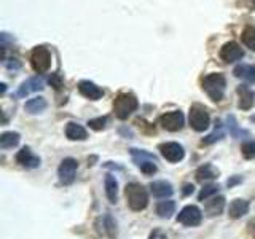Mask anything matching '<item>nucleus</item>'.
<instances>
[{
  "label": "nucleus",
  "instance_id": "1",
  "mask_svg": "<svg viewBox=\"0 0 255 239\" xmlns=\"http://www.w3.org/2000/svg\"><path fill=\"white\" fill-rule=\"evenodd\" d=\"M125 193H126L128 204H129V207L132 211H143L147 207L148 193L140 183H137V182L128 183L126 188H125Z\"/></svg>",
  "mask_w": 255,
  "mask_h": 239
},
{
  "label": "nucleus",
  "instance_id": "2",
  "mask_svg": "<svg viewBox=\"0 0 255 239\" xmlns=\"http://www.w3.org/2000/svg\"><path fill=\"white\" fill-rule=\"evenodd\" d=\"M225 86H227V80L222 74H209V75H206L203 80V90L215 102L223 99Z\"/></svg>",
  "mask_w": 255,
  "mask_h": 239
},
{
  "label": "nucleus",
  "instance_id": "3",
  "mask_svg": "<svg viewBox=\"0 0 255 239\" xmlns=\"http://www.w3.org/2000/svg\"><path fill=\"white\" fill-rule=\"evenodd\" d=\"M139 107L137 98L131 93H120L114 101V112L120 120H126Z\"/></svg>",
  "mask_w": 255,
  "mask_h": 239
},
{
  "label": "nucleus",
  "instance_id": "4",
  "mask_svg": "<svg viewBox=\"0 0 255 239\" xmlns=\"http://www.w3.org/2000/svg\"><path fill=\"white\" fill-rule=\"evenodd\" d=\"M30 64L37 74H45L51 66V54L45 46H35L30 53Z\"/></svg>",
  "mask_w": 255,
  "mask_h": 239
},
{
  "label": "nucleus",
  "instance_id": "5",
  "mask_svg": "<svg viewBox=\"0 0 255 239\" xmlns=\"http://www.w3.org/2000/svg\"><path fill=\"white\" fill-rule=\"evenodd\" d=\"M190 126L193 127L196 132L206 131L211 124V117L207 114V110L203 106H193L190 109V117H188Z\"/></svg>",
  "mask_w": 255,
  "mask_h": 239
},
{
  "label": "nucleus",
  "instance_id": "6",
  "mask_svg": "<svg viewBox=\"0 0 255 239\" xmlns=\"http://www.w3.org/2000/svg\"><path fill=\"white\" fill-rule=\"evenodd\" d=\"M131 155L134 156V161L135 164L139 166V169L143 172V174H153L156 172V164H155V156L151 153H147V151L143 150H137V148H132L131 150Z\"/></svg>",
  "mask_w": 255,
  "mask_h": 239
},
{
  "label": "nucleus",
  "instance_id": "7",
  "mask_svg": "<svg viewBox=\"0 0 255 239\" xmlns=\"http://www.w3.org/2000/svg\"><path fill=\"white\" fill-rule=\"evenodd\" d=\"M159 124H161V127L166 131L177 132L182 129L183 124H185V118H183V114L180 110L167 112V114L159 117Z\"/></svg>",
  "mask_w": 255,
  "mask_h": 239
},
{
  "label": "nucleus",
  "instance_id": "8",
  "mask_svg": "<svg viewBox=\"0 0 255 239\" xmlns=\"http://www.w3.org/2000/svg\"><path fill=\"white\" fill-rule=\"evenodd\" d=\"M77 169H78L77 159H74V158H64L62 159L61 164H59V169H58V175H59V180H61L62 185H70V183H74Z\"/></svg>",
  "mask_w": 255,
  "mask_h": 239
},
{
  "label": "nucleus",
  "instance_id": "9",
  "mask_svg": "<svg viewBox=\"0 0 255 239\" xmlns=\"http://www.w3.org/2000/svg\"><path fill=\"white\" fill-rule=\"evenodd\" d=\"M203 220V212L196 206H185L177 215V222L185 227H198Z\"/></svg>",
  "mask_w": 255,
  "mask_h": 239
},
{
  "label": "nucleus",
  "instance_id": "10",
  "mask_svg": "<svg viewBox=\"0 0 255 239\" xmlns=\"http://www.w3.org/2000/svg\"><path fill=\"white\" fill-rule=\"evenodd\" d=\"M159 151L164 159H167L169 163H179L185 156V150L177 142H166L159 145Z\"/></svg>",
  "mask_w": 255,
  "mask_h": 239
},
{
  "label": "nucleus",
  "instance_id": "11",
  "mask_svg": "<svg viewBox=\"0 0 255 239\" xmlns=\"http://www.w3.org/2000/svg\"><path fill=\"white\" fill-rule=\"evenodd\" d=\"M220 58L225 62H235V61H239L244 58V51L236 42H228L222 46Z\"/></svg>",
  "mask_w": 255,
  "mask_h": 239
},
{
  "label": "nucleus",
  "instance_id": "12",
  "mask_svg": "<svg viewBox=\"0 0 255 239\" xmlns=\"http://www.w3.org/2000/svg\"><path fill=\"white\" fill-rule=\"evenodd\" d=\"M78 91L90 101H98L104 96V91L101 90V88L96 83L90 82V80H82V82L78 83Z\"/></svg>",
  "mask_w": 255,
  "mask_h": 239
},
{
  "label": "nucleus",
  "instance_id": "13",
  "mask_svg": "<svg viewBox=\"0 0 255 239\" xmlns=\"http://www.w3.org/2000/svg\"><path fill=\"white\" fill-rule=\"evenodd\" d=\"M16 161L24 167H29V169H34V167L40 166V158L32 153L29 147H22L18 153H16Z\"/></svg>",
  "mask_w": 255,
  "mask_h": 239
},
{
  "label": "nucleus",
  "instance_id": "14",
  "mask_svg": "<svg viewBox=\"0 0 255 239\" xmlns=\"http://www.w3.org/2000/svg\"><path fill=\"white\" fill-rule=\"evenodd\" d=\"M150 191L155 198H169L174 193V188L169 182L166 180H156L150 183Z\"/></svg>",
  "mask_w": 255,
  "mask_h": 239
},
{
  "label": "nucleus",
  "instance_id": "15",
  "mask_svg": "<svg viewBox=\"0 0 255 239\" xmlns=\"http://www.w3.org/2000/svg\"><path fill=\"white\" fill-rule=\"evenodd\" d=\"M223 207H225V198L223 196H214L204 204V214L207 217H215V215L222 214Z\"/></svg>",
  "mask_w": 255,
  "mask_h": 239
},
{
  "label": "nucleus",
  "instance_id": "16",
  "mask_svg": "<svg viewBox=\"0 0 255 239\" xmlns=\"http://www.w3.org/2000/svg\"><path fill=\"white\" fill-rule=\"evenodd\" d=\"M43 90V82H42V78H29L27 82H24L21 86H19V90H18V96L19 98H26L27 94L30 93H35V91H42Z\"/></svg>",
  "mask_w": 255,
  "mask_h": 239
},
{
  "label": "nucleus",
  "instance_id": "17",
  "mask_svg": "<svg viewBox=\"0 0 255 239\" xmlns=\"http://www.w3.org/2000/svg\"><path fill=\"white\" fill-rule=\"evenodd\" d=\"M247 212H249V203H247L246 199H235V201H231L228 207L230 219H235V220L241 219Z\"/></svg>",
  "mask_w": 255,
  "mask_h": 239
},
{
  "label": "nucleus",
  "instance_id": "18",
  "mask_svg": "<svg viewBox=\"0 0 255 239\" xmlns=\"http://www.w3.org/2000/svg\"><path fill=\"white\" fill-rule=\"evenodd\" d=\"M233 74L235 77L243 78L247 83H255V66H251V64H239L235 67Z\"/></svg>",
  "mask_w": 255,
  "mask_h": 239
},
{
  "label": "nucleus",
  "instance_id": "19",
  "mask_svg": "<svg viewBox=\"0 0 255 239\" xmlns=\"http://www.w3.org/2000/svg\"><path fill=\"white\" fill-rule=\"evenodd\" d=\"M238 94H239V109L243 110H251L254 107V93L247 86H238Z\"/></svg>",
  "mask_w": 255,
  "mask_h": 239
},
{
  "label": "nucleus",
  "instance_id": "20",
  "mask_svg": "<svg viewBox=\"0 0 255 239\" xmlns=\"http://www.w3.org/2000/svg\"><path fill=\"white\" fill-rule=\"evenodd\" d=\"M66 135L70 140H86L88 132L83 126H80L77 123H69L66 126Z\"/></svg>",
  "mask_w": 255,
  "mask_h": 239
},
{
  "label": "nucleus",
  "instance_id": "21",
  "mask_svg": "<svg viewBox=\"0 0 255 239\" xmlns=\"http://www.w3.org/2000/svg\"><path fill=\"white\" fill-rule=\"evenodd\" d=\"M219 177V171L215 169L212 164H204L196 171V179L198 182H209Z\"/></svg>",
  "mask_w": 255,
  "mask_h": 239
},
{
  "label": "nucleus",
  "instance_id": "22",
  "mask_svg": "<svg viewBox=\"0 0 255 239\" xmlns=\"http://www.w3.org/2000/svg\"><path fill=\"white\" fill-rule=\"evenodd\" d=\"M106 195L110 203H117L118 199V182L112 174L106 175Z\"/></svg>",
  "mask_w": 255,
  "mask_h": 239
},
{
  "label": "nucleus",
  "instance_id": "23",
  "mask_svg": "<svg viewBox=\"0 0 255 239\" xmlns=\"http://www.w3.org/2000/svg\"><path fill=\"white\" fill-rule=\"evenodd\" d=\"M19 139H21V135L18 132H13V131L3 132L2 135H0V147H2L3 150L13 148L19 143Z\"/></svg>",
  "mask_w": 255,
  "mask_h": 239
},
{
  "label": "nucleus",
  "instance_id": "24",
  "mask_svg": "<svg viewBox=\"0 0 255 239\" xmlns=\"http://www.w3.org/2000/svg\"><path fill=\"white\" fill-rule=\"evenodd\" d=\"M24 109H26V112H29V114H40V112H43L46 109V101L38 96V98L29 99L26 102V106H24Z\"/></svg>",
  "mask_w": 255,
  "mask_h": 239
},
{
  "label": "nucleus",
  "instance_id": "25",
  "mask_svg": "<svg viewBox=\"0 0 255 239\" xmlns=\"http://www.w3.org/2000/svg\"><path fill=\"white\" fill-rule=\"evenodd\" d=\"M174 212H175V203L171 201V199H167V201L158 203V206H156V214H158L161 219H169Z\"/></svg>",
  "mask_w": 255,
  "mask_h": 239
},
{
  "label": "nucleus",
  "instance_id": "26",
  "mask_svg": "<svg viewBox=\"0 0 255 239\" xmlns=\"http://www.w3.org/2000/svg\"><path fill=\"white\" fill-rule=\"evenodd\" d=\"M241 38H243V43L247 48H251L252 51H255V29L254 27H246Z\"/></svg>",
  "mask_w": 255,
  "mask_h": 239
},
{
  "label": "nucleus",
  "instance_id": "27",
  "mask_svg": "<svg viewBox=\"0 0 255 239\" xmlns=\"http://www.w3.org/2000/svg\"><path fill=\"white\" fill-rule=\"evenodd\" d=\"M219 193V185H207V187H204L201 191H199V195H198V199L199 201H207V199H211V198H214L215 195Z\"/></svg>",
  "mask_w": 255,
  "mask_h": 239
},
{
  "label": "nucleus",
  "instance_id": "28",
  "mask_svg": "<svg viewBox=\"0 0 255 239\" xmlns=\"http://www.w3.org/2000/svg\"><path fill=\"white\" fill-rule=\"evenodd\" d=\"M241 153L246 159H252L255 158V140H249L244 142L241 147Z\"/></svg>",
  "mask_w": 255,
  "mask_h": 239
},
{
  "label": "nucleus",
  "instance_id": "29",
  "mask_svg": "<svg viewBox=\"0 0 255 239\" xmlns=\"http://www.w3.org/2000/svg\"><path fill=\"white\" fill-rule=\"evenodd\" d=\"M88 126L94 131H102L104 127L107 126V117H99V118H93L88 121Z\"/></svg>",
  "mask_w": 255,
  "mask_h": 239
},
{
  "label": "nucleus",
  "instance_id": "30",
  "mask_svg": "<svg viewBox=\"0 0 255 239\" xmlns=\"http://www.w3.org/2000/svg\"><path fill=\"white\" fill-rule=\"evenodd\" d=\"M222 137H223V131H222V126H220V129H219V131L215 129L212 134H209L207 137H204V139H203V143H204V145H211V143L220 140Z\"/></svg>",
  "mask_w": 255,
  "mask_h": 239
},
{
  "label": "nucleus",
  "instance_id": "31",
  "mask_svg": "<svg viewBox=\"0 0 255 239\" xmlns=\"http://www.w3.org/2000/svg\"><path fill=\"white\" fill-rule=\"evenodd\" d=\"M48 83H50L53 88H56V90H59V88L62 86V78L59 74H51L50 78H48Z\"/></svg>",
  "mask_w": 255,
  "mask_h": 239
},
{
  "label": "nucleus",
  "instance_id": "32",
  "mask_svg": "<svg viewBox=\"0 0 255 239\" xmlns=\"http://www.w3.org/2000/svg\"><path fill=\"white\" fill-rule=\"evenodd\" d=\"M228 123L231 126V134H233L235 137H238V135H239V129H238V124H236L235 117H228Z\"/></svg>",
  "mask_w": 255,
  "mask_h": 239
},
{
  "label": "nucleus",
  "instance_id": "33",
  "mask_svg": "<svg viewBox=\"0 0 255 239\" xmlns=\"http://www.w3.org/2000/svg\"><path fill=\"white\" fill-rule=\"evenodd\" d=\"M247 230H249V236L252 239H255V220L249 222V225H247Z\"/></svg>",
  "mask_w": 255,
  "mask_h": 239
},
{
  "label": "nucleus",
  "instance_id": "34",
  "mask_svg": "<svg viewBox=\"0 0 255 239\" xmlns=\"http://www.w3.org/2000/svg\"><path fill=\"white\" fill-rule=\"evenodd\" d=\"M193 191H195V187L191 185V183H187V185L183 187V195H185V196L191 195V193H193Z\"/></svg>",
  "mask_w": 255,
  "mask_h": 239
},
{
  "label": "nucleus",
  "instance_id": "35",
  "mask_svg": "<svg viewBox=\"0 0 255 239\" xmlns=\"http://www.w3.org/2000/svg\"><path fill=\"white\" fill-rule=\"evenodd\" d=\"M5 66L8 67V69H19L21 67V64L16 61V59H13V62H5Z\"/></svg>",
  "mask_w": 255,
  "mask_h": 239
},
{
  "label": "nucleus",
  "instance_id": "36",
  "mask_svg": "<svg viewBox=\"0 0 255 239\" xmlns=\"http://www.w3.org/2000/svg\"><path fill=\"white\" fill-rule=\"evenodd\" d=\"M241 180H243L241 177H233V179H228V182H227V183H228V187H233L235 183H239Z\"/></svg>",
  "mask_w": 255,
  "mask_h": 239
},
{
  "label": "nucleus",
  "instance_id": "37",
  "mask_svg": "<svg viewBox=\"0 0 255 239\" xmlns=\"http://www.w3.org/2000/svg\"><path fill=\"white\" fill-rule=\"evenodd\" d=\"M0 86H2V94H3V93H5V90H6V85H5V83H2Z\"/></svg>",
  "mask_w": 255,
  "mask_h": 239
},
{
  "label": "nucleus",
  "instance_id": "38",
  "mask_svg": "<svg viewBox=\"0 0 255 239\" xmlns=\"http://www.w3.org/2000/svg\"><path fill=\"white\" fill-rule=\"evenodd\" d=\"M254 3H255V0H254Z\"/></svg>",
  "mask_w": 255,
  "mask_h": 239
}]
</instances>
